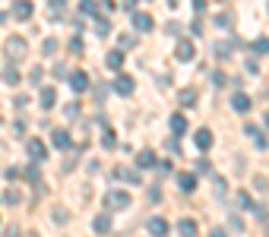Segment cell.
I'll list each match as a JSON object with an SVG mask.
<instances>
[{
    "label": "cell",
    "instance_id": "6da1fadb",
    "mask_svg": "<svg viewBox=\"0 0 269 237\" xmlns=\"http://www.w3.org/2000/svg\"><path fill=\"white\" fill-rule=\"evenodd\" d=\"M4 54H7V61H10V64L26 61V54H29V41L22 38V35H10V38L4 41Z\"/></svg>",
    "mask_w": 269,
    "mask_h": 237
},
{
    "label": "cell",
    "instance_id": "7a4b0ae2",
    "mask_svg": "<svg viewBox=\"0 0 269 237\" xmlns=\"http://www.w3.org/2000/svg\"><path fill=\"white\" fill-rule=\"evenodd\" d=\"M101 203H104L108 212H121V209L130 206V193H124V190H108V193L101 196Z\"/></svg>",
    "mask_w": 269,
    "mask_h": 237
},
{
    "label": "cell",
    "instance_id": "3957f363",
    "mask_svg": "<svg viewBox=\"0 0 269 237\" xmlns=\"http://www.w3.org/2000/svg\"><path fill=\"white\" fill-rule=\"evenodd\" d=\"M26 155H29L32 161H38V164H41L44 158H48V146H44V139H35V136L26 139Z\"/></svg>",
    "mask_w": 269,
    "mask_h": 237
},
{
    "label": "cell",
    "instance_id": "277c9868",
    "mask_svg": "<svg viewBox=\"0 0 269 237\" xmlns=\"http://www.w3.org/2000/svg\"><path fill=\"white\" fill-rule=\"evenodd\" d=\"M114 92H118L121 98H130V95L136 92V82H133V76L118 73V76H114Z\"/></svg>",
    "mask_w": 269,
    "mask_h": 237
},
{
    "label": "cell",
    "instance_id": "5b68a950",
    "mask_svg": "<svg viewBox=\"0 0 269 237\" xmlns=\"http://www.w3.org/2000/svg\"><path fill=\"white\" fill-rule=\"evenodd\" d=\"M130 22H133V29H136V32H146V35L155 29L152 16H149V13H143V10H133V13H130Z\"/></svg>",
    "mask_w": 269,
    "mask_h": 237
},
{
    "label": "cell",
    "instance_id": "8992f818",
    "mask_svg": "<svg viewBox=\"0 0 269 237\" xmlns=\"http://www.w3.org/2000/svg\"><path fill=\"white\" fill-rule=\"evenodd\" d=\"M67 79H70V89H73L76 95L89 92V73H86V70H73V73H70Z\"/></svg>",
    "mask_w": 269,
    "mask_h": 237
},
{
    "label": "cell",
    "instance_id": "52a82bcc",
    "mask_svg": "<svg viewBox=\"0 0 269 237\" xmlns=\"http://www.w3.org/2000/svg\"><path fill=\"white\" fill-rule=\"evenodd\" d=\"M174 57H178L181 64L193 61V57H196V44H193V41H187V38H181L178 44H174Z\"/></svg>",
    "mask_w": 269,
    "mask_h": 237
},
{
    "label": "cell",
    "instance_id": "ba28073f",
    "mask_svg": "<svg viewBox=\"0 0 269 237\" xmlns=\"http://www.w3.org/2000/svg\"><path fill=\"white\" fill-rule=\"evenodd\" d=\"M32 13H35V4H32V0H13V19L29 22Z\"/></svg>",
    "mask_w": 269,
    "mask_h": 237
},
{
    "label": "cell",
    "instance_id": "9c48e42d",
    "mask_svg": "<svg viewBox=\"0 0 269 237\" xmlns=\"http://www.w3.org/2000/svg\"><path fill=\"white\" fill-rule=\"evenodd\" d=\"M155 164H158V158H155V152H152V149H139L136 152V168L139 171H149V168H155Z\"/></svg>",
    "mask_w": 269,
    "mask_h": 237
},
{
    "label": "cell",
    "instance_id": "30bf717a",
    "mask_svg": "<svg viewBox=\"0 0 269 237\" xmlns=\"http://www.w3.org/2000/svg\"><path fill=\"white\" fill-rule=\"evenodd\" d=\"M193 139H196V149H200V152H209V149H212V142H216V136H212V130H209V127H200Z\"/></svg>",
    "mask_w": 269,
    "mask_h": 237
},
{
    "label": "cell",
    "instance_id": "8fae6325",
    "mask_svg": "<svg viewBox=\"0 0 269 237\" xmlns=\"http://www.w3.org/2000/svg\"><path fill=\"white\" fill-rule=\"evenodd\" d=\"M114 181H121V184H139L143 177H139V171H133V168H124V164H118V168H114Z\"/></svg>",
    "mask_w": 269,
    "mask_h": 237
},
{
    "label": "cell",
    "instance_id": "7c38bea8",
    "mask_svg": "<svg viewBox=\"0 0 269 237\" xmlns=\"http://www.w3.org/2000/svg\"><path fill=\"white\" fill-rule=\"evenodd\" d=\"M104 64H108V70L121 73V67H124V47H111V51L104 54Z\"/></svg>",
    "mask_w": 269,
    "mask_h": 237
},
{
    "label": "cell",
    "instance_id": "4fadbf2b",
    "mask_svg": "<svg viewBox=\"0 0 269 237\" xmlns=\"http://www.w3.org/2000/svg\"><path fill=\"white\" fill-rule=\"evenodd\" d=\"M231 108H235L238 114H247L253 108V98H250V95H244V92H235V95H231Z\"/></svg>",
    "mask_w": 269,
    "mask_h": 237
},
{
    "label": "cell",
    "instance_id": "5bb4252c",
    "mask_svg": "<svg viewBox=\"0 0 269 237\" xmlns=\"http://www.w3.org/2000/svg\"><path fill=\"white\" fill-rule=\"evenodd\" d=\"M111 228H114V221H111L108 212H101V215L92 218V231H95V234H111Z\"/></svg>",
    "mask_w": 269,
    "mask_h": 237
},
{
    "label": "cell",
    "instance_id": "9a60e30c",
    "mask_svg": "<svg viewBox=\"0 0 269 237\" xmlns=\"http://www.w3.org/2000/svg\"><path fill=\"white\" fill-rule=\"evenodd\" d=\"M51 142H54V149H70V142H73V136H70V130L57 127V130H51Z\"/></svg>",
    "mask_w": 269,
    "mask_h": 237
},
{
    "label": "cell",
    "instance_id": "2e32d148",
    "mask_svg": "<svg viewBox=\"0 0 269 237\" xmlns=\"http://www.w3.org/2000/svg\"><path fill=\"white\" fill-rule=\"evenodd\" d=\"M168 228H171L168 218H149V221H146V231H149L152 237H165V234H168Z\"/></svg>",
    "mask_w": 269,
    "mask_h": 237
},
{
    "label": "cell",
    "instance_id": "e0dca14e",
    "mask_svg": "<svg viewBox=\"0 0 269 237\" xmlns=\"http://www.w3.org/2000/svg\"><path fill=\"white\" fill-rule=\"evenodd\" d=\"M178 234L181 237H196L200 234V224H196L193 218H178Z\"/></svg>",
    "mask_w": 269,
    "mask_h": 237
},
{
    "label": "cell",
    "instance_id": "ac0fdd59",
    "mask_svg": "<svg viewBox=\"0 0 269 237\" xmlns=\"http://www.w3.org/2000/svg\"><path fill=\"white\" fill-rule=\"evenodd\" d=\"M38 104H41V111H51L54 104H57V92H54L51 86H44L41 95H38Z\"/></svg>",
    "mask_w": 269,
    "mask_h": 237
},
{
    "label": "cell",
    "instance_id": "d6986e66",
    "mask_svg": "<svg viewBox=\"0 0 269 237\" xmlns=\"http://www.w3.org/2000/svg\"><path fill=\"white\" fill-rule=\"evenodd\" d=\"M168 130H171L174 136H184L187 133V117L184 114H171L168 117Z\"/></svg>",
    "mask_w": 269,
    "mask_h": 237
},
{
    "label": "cell",
    "instance_id": "ffe728a7",
    "mask_svg": "<svg viewBox=\"0 0 269 237\" xmlns=\"http://www.w3.org/2000/svg\"><path fill=\"white\" fill-rule=\"evenodd\" d=\"M196 101H200V98H196V89H181L178 92V104H181V108H196Z\"/></svg>",
    "mask_w": 269,
    "mask_h": 237
},
{
    "label": "cell",
    "instance_id": "44dd1931",
    "mask_svg": "<svg viewBox=\"0 0 269 237\" xmlns=\"http://www.w3.org/2000/svg\"><path fill=\"white\" fill-rule=\"evenodd\" d=\"M178 187L184 190V193H193V190H196V174L181 171V174H178Z\"/></svg>",
    "mask_w": 269,
    "mask_h": 237
},
{
    "label": "cell",
    "instance_id": "7402d4cb",
    "mask_svg": "<svg viewBox=\"0 0 269 237\" xmlns=\"http://www.w3.org/2000/svg\"><path fill=\"white\" fill-rule=\"evenodd\" d=\"M244 133L250 136V142H253L256 149H266V136L260 133V127H253V124H247V127H244Z\"/></svg>",
    "mask_w": 269,
    "mask_h": 237
},
{
    "label": "cell",
    "instance_id": "603a6c76",
    "mask_svg": "<svg viewBox=\"0 0 269 237\" xmlns=\"http://www.w3.org/2000/svg\"><path fill=\"white\" fill-rule=\"evenodd\" d=\"M0 79H4L7 86H19V70H16L13 64H10V67H4V70H0Z\"/></svg>",
    "mask_w": 269,
    "mask_h": 237
},
{
    "label": "cell",
    "instance_id": "cb8c5ba5",
    "mask_svg": "<svg viewBox=\"0 0 269 237\" xmlns=\"http://www.w3.org/2000/svg\"><path fill=\"white\" fill-rule=\"evenodd\" d=\"M212 51H216V57H222V61H225V57H231V51H235V44H231V41H219V44L212 47Z\"/></svg>",
    "mask_w": 269,
    "mask_h": 237
},
{
    "label": "cell",
    "instance_id": "d4e9b609",
    "mask_svg": "<svg viewBox=\"0 0 269 237\" xmlns=\"http://www.w3.org/2000/svg\"><path fill=\"white\" fill-rule=\"evenodd\" d=\"M101 146H104V149H114V146H118V136H114V130H111V127H104V133H101Z\"/></svg>",
    "mask_w": 269,
    "mask_h": 237
},
{
    "label": "cell",
    "instance_id": "484cf974",
    "mask_svg": "<svg viewBox=\"0 0 269 237\" xmlns=\"http://www.w3.org/2000/svg\"><path fill=\"white\" fill-rule=\"evenodd\" d=\"M57 47H61V44H57V38H44L41 41V54L51 57V54H57Z\"/></svg>",
    "mask_w": 269,
    "mask_h": 237
},
{
    "label": "cell",
    "instance_id": "4316f807",
    "mask_svg": "<svg viewBox=\"0 0 269 237\" xmlns=\"http://www.w3.org/2000/svg\"><path fill=\"white\" fill-rule=\"evenodd\" d=\"M212 184H216V196H228V181H225V177H212Z\"/></svg>",
    "mask_w": 269,
    "mask_h": 237
},
{
    "label": "cell",
    "instance_id": "83f0119b",
    "mask_svg": "<svg viewBox=\"0 0 269 237\" xmlns=\"http://www.w3.org/2000/svg\"><path fill=\"white\" fill-rule=\"evenodd\" d=\"M92 26H95L98 35H108V32H111V22L104 19V16H95V22H92Z\"/></svg>",
    "mask_w": 269,
    "mask_h": 237
},
{
    "label": "cell",
    "instance_id": "f1b7e54d",
    "mask_svg": "<svg viewBox=\"0 0 269 237\" xmlns=\"http://www.w3.org/2000/svg\"><path fill=\"white\" fill-rule=\"evenodd\" d=\"M51 215H54V224H67V221H70V215H67V209H64V206H54Z\"/></svg>",
    "mask_w": 269,
    "mask_h": 237
},
{
    "label": "cell",
    "instance_id": "f546056e",
    "mask_svg": "<svg viewBox=\"0 0 269 237\" xmlns=\"http://www.w3.org/2000/svg\"><path fill=\"white\" fill-rule=\"evenodd\" d=\"M216 26L219 29H231V26H235V19H231V13H219L216 16Z\"/></svg>",
    "mask_w": 269,
    "mask_h": 237
},
{
    "label": "cell",
    "instance_id": "4dcf8cb0",
    "mask_svg": "<svg viewBox=\"0 0 269 237\" xmlns=\"http://www.w3.org/2000/svg\"><path fill=\"white\" fill-rule=\"evenodd\" d=\"M250 47H253V54H269V38H256Z\"/></svg>",
    "mask_w": 269,
    "mask_h": 237
},
{
    "label": "cell",
    "instance_id": "1f68e13d",
    "mask_svg": "<svg viewBox=\"0 0 269 237\" xmlns=\"http://www.w3.org/2000/svg\"><path fill=\"white\" fill-rule=\"evenodd\" d=\"M4 199H7L10 206H19V203H22V193H19V190H7V193H4Z\"/></svg>",
    "mask_w": 269,
    "mask_h": 237
},
{
    "label": "cell",
    "instance_id": "d6a6232c",
    "mask_svg": "<svg viewBox=\"0 0 269 237\" xmlns=\"http://www.w3.org/2000/svg\"><path fill=\"white\" fill-rule=\"evenodd\" d=\"M118 47H124V51L136 47V35H121V44H118Z\"/></svg>",
    "mask_w": 269,
    "mask_h": 237
},
{
    "label": "cell",
    "instance_id": "836d02e7",
    "mask_svg": "<svg viewBox=\"0 0 269 237\" xmlns=\"http://www.w3.org/2000/svg\"><path fill=\"white\" fill-rule=\"evenodd\" d=\"M64 114L70 117V121H73V117H79V104H76V101H70V104H64Z\"/></svg>",
    "mask_w": 269,
    "mask_h": 237
},
{
    "label": "cell",
    "instance_id": "e575fe53",
    "mask_svg": "<svg viewBox=\"0 0 269 237\" xmlns=\"http://www.w3.org/2000/svg\"><path fill=\"white\" fill-rule=\"evenodd\" d=\"M238 209H253L250 196H247V190H244V193H238Z\"/></svg>",
    "mask_w": 269,
    "mask_h": 237
},
{
    "label": "cell",
    "instance_id": "d590c367",
    "mask_svg": "<svg viewBox=\"0 0 269 237\" xmlns=\"http://www.w3.org/2000/svg\"><path fill=\"white\" fill-rule=\"evenodd\" d=\"M70 51H73V54H83V38H79V35L70 38Z\"/></svg>",
    "mask_w": 269,
    "mask_h": 237
},
{
    "label": "cell",
    "instance_id": "8d00e7d4",
    "mask_svg": "<svg viewBox=\"0 0 269 237\" xmlns=\"http://www.w3.org/2000/svg\"><path fill=\"white\" fill-rule=\"evenodd\" d=\"M196 174H212V164H209L206 158H200L196 161Z\"/></svg>",
    "mask_w": 269,
    "mask_h": 237
},
{
    "label": "cell",
    "instance_id": "74e56055",
    "mask_svg": "<svg viewBox=\"0 0 269 237\" xmlns=\"http://www.w3.org/2000/svg\"><path fill=\"white\" fill-rule=\"evenodd\" d=\"M244 70H247L250 76H256V73H260V64H256V61H247V64H244Z\"/></svg>",
    "mask_w": 269,
    "mask_h": 237
},
{
    "label": "cell",
    "instance_id": "f35d334b",
    "mask_svg": "<svg viewBox=\"0 0 269 237\" xmlns=\"http://www.w3.org/2000/svg\"><path fill=\"white\" fill-rule=\"evenodd\" d=\"M149 203H162V190H158V187L149 190Z\"/></svg>",
    "mask_w": 269,
    "mask_h": 237
},
{
    "label": "cell",
    "instance_id": "ab89813d",
    "mask_svg": "<svg viewBox=\"0 0 269 237\" xmlns=\"http://www.w3.org/2000/svg\"><path fill=\"white\" fill-rule=\"evenodd\" d=\"M7 177H10V181H16V177H22V168H7Z\"/></svg>",
    "mask_w": 269,
    "mask_h": 237
},
{
    "label": "cell",
    "instance_id": "60d3db41",
    "mask_svg": "<svg viewBox=\"0 0 269 237\" xmlns=\"http://www.w3.org/2000/svg\"><path fill=\"white\" fill-rule=\"evenodd\" d=\"M155 171H162V174H168V171H171V161H158V164H155Z\"/></svg>",
    "mask_w": 269,
    "mask_h": 237
},
{
    "label": "cell",
    "instance_id": "b9f144b4",
    "mask_svg": "<svg viewBox=\"0 0 269 237\" xmlns=\"http://www.w3.org/2000/svg\"><path fill=\"white\" fill-rule=\"evenodd\" d=\"M193 10H196V16H200L203 10H206V0H193Z\"/></svg>",
    "mask_w": 269,
    "mask_h": 237
},
{
    "label": "cell",
    "instance_id": "7bdbcfd3",
    "mask_svg": "<svg viewBox=\"0 0 269 237\" xmlns=\"http://www.w3.org/2000/svg\"><path fill=\"white\" fill-rule=\"evenodd\" d=\"M209 237H228V234H225V231H222V228H216V231H212V234H209Z\"/></svg>",
    "mask_w": 269,
    "mask_h": 237
},
{
    "label": "cell",
    "instance_id": "ee69618b",
    "mask_svg": "<svg viewBox=\"0 0 269 237\" xmlns=\"http://www.w3.org/2000/svg\"><path fill=\"white\" fill-rule=\"evenodd\" d=\"M124 7H127V10H130V13H133V7H136V0H124Z\"/></svg>",
    "mask_w": 269,
    "mask_h": 237
},
{
    "label": "cell",
    "instance_id": "f6af8a7d",
    "mask_svg": "<svg viewBox=\"0 0 269 237\" xmlns=\"http://www.w3.org/2000/svg\"><path fill=\"white\" fill-rule=\"evenodd\" d=\"M64 4H67V0H51V7H54V10H61Z\"/></svg>",
    "mask_w": 269,
    "mask_h": 237
},
{
    "label": "cell",
    "instance_id": "bcb514c9",
    "mask_svg": "<svg viewBox=\"0 0 269 237\" xmlns=\"http://www.w3.org/2000/svg\"><path fill=\"white\" fill-rule=\"evenodd\" d=\"M263 124H266V130H269V111H266V114H263Z\"/></svg>",
    "mask_w": 269,
    "mask_h": 237
},
{
    "label": "cell",
    "instance_id": "7dc6e473",
    "mask_svg": "<svg viewBox=\"0 0 269 237\" xmlns=\"http://www.w3.org/2000/svg\"><path fill=\"white\" fill-rule=\"evenodd\" d=\"M10 19V13H0V22H7Z\"/></svg>",
    "mask_w": 269,
    "mask_h": 237
},
{
    "label": "cell",
    "instance_id": "c3c4849f",
    "mask_svg": "<svg viewBox=\"0 0 269 237\" xmlns=\"http://www.w3.org/2000/svg\"><path fill=\"white\" fill-rule=\"evenodd\" d=\"M26 237H38V234H35V231H29V234H26Z\"/></svg>",
    "mask_w": 269,
    "mask_h": 237
},
{
    "label": "cell",
    "instance_id": "681fc988",
    "mask_svg": "<svg viewBox=\"0 0 269 237\" xmlns=\"http://www.w3.org/2000/svg\"><path fill=\"white\" fill-rule=\"evenodd\" d=\"M263 95H266V98H269V86H266V92H263Z\"/></svg>",
    "mask_w": 269,
    "mask_h": 237
}]
</instances>
